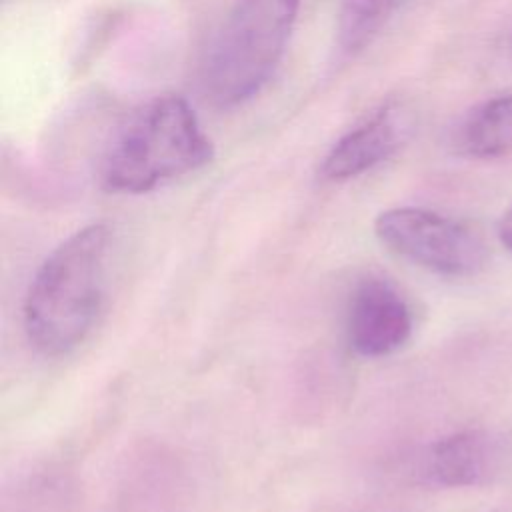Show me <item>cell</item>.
Masks as SVG:
<instances>
[{"label":"cell","mask_w":512,"mask_h":512,"mask_svg":"<svg viewBox=\"0 0 512 512\" xmlns=\"http://www.w3.org/2000/svg\"><path fill=\"white\" fill-rule=\"evenodd\" d=\"M300 0H238L214 38L204 64V92L218 108H232L254 94L276 70Z\"/></svg>","instance_id":"cell-3"},{"label":"cell","mask_w":512,"mask_h":512,"mask_svg":"<svg viewBox=\"0 0 512 512\" xmlns=\"http://www.w3.org/2000/svg\"><path fill=\"white\" fill-rule=\"evenodd\" d=\"M412 310L404 296L382 278L362 280L346 308V338L362 358H384L412 336Z\"/></svg>","instance_id":"cell-6"},{"label":"cell","mask_w":512,"mask_h":512,"mask_svg":"<svg viewBox=\"0 0 512 512\" xmlns=\"http://www.w3.org/2000/svg\"><path fill=\"white\" fill-rule=\"evenodd\" d=\"M498 236L506 248L512 250V208L502 216L498 226Z\"/></svg>","instance_id":"cell-10"},{"label":"cell","mask_w":512,"mask_h":512,"mask_svg":"<svg viewBox=\"0 0 512 512\" xmlns=\"http://www.w3.org/2000/svg\"><path fill=\"white\" fill-rule=\"evenodd\" d=\"M512 470V438L500 430H462L430 444L420 460L426 482L446 488L486 486Z\"/></svg>","instance_id":"cell-5"},{"label":"cell","mask_w":512,"mask_h":512,"mask_svg":"<svg viewBox=\"0 0 512 512\" xmlns=\"http://www.w3.org/2000/svg\"><path fill=\"white\" fill-rule=\"evenodd\" d=\"M406 0H342L338 14V42L344 52L366 48Z\"/></svg>","instance_id":"cell-9"},{"label":"cell","mask_w":512,"mask_h":512,"mask_svg":"<svg viewBox=\"0 0 512 512\" xmlns=\"http://www.w3.org/2000/svg\"><path fill=\"white\" fill-rule=\"evenodd\" d=\"M214 156L192 106L164 94L142 106L110 144L100 166V184L116 194L150 192L194 172Z\"/></svg>","instance_id":"cell-2"},{"label":"cell","mask_w":512,"mask_h":512,"mask_svg":"<svg viewBox=\"0 0 512 512\" xmlns=\"http://www.w3.org/2000/svg\"><path fill=\"white\" fill-rule=\"evenodd\" d=\"M452 148L466 158H500L512 152V94L474 106L458 122Z\"/></svg>","instance_id":"cell-8"},{"label":"cell","mask_w":512,"mask_h":512,"mask_svg":"<svg viewBox=\"0 0 512 512\" xmlns=\"http://www.w3.org/2000/svg\"><path fill=\"white\" fill-rule=\"evenodd\" d=\"M410 132V116L400 104H384L358 126L350 128L328 150L320 164V178L344 182L390 158Z\"/></svg>","instance_id":"cell-7"},{"label":"cell","mask_w":512,"mask_h":512,"mask_svg":"<svg viewBox=\"0 0 512 512\" xmlns=\"http://www.w3.org/2000/svg\"><path fill=\"white\" fill-rule=\"evenodd\" d=\"M374 234L392 254L448 278L476 276L488 262L486 244L472 228L426 208L384 210Z\"/></svg>","instance_id":"cell-4"},{"label":"cell","mask_w":512,"mask_h":512,"mask_svg":"<svg viewBox=\"0 0 512 512\" xmlns=\"http://www.w3.org/2000/svg\"><path fill=\"white\" fill-rule=\"evenodd\" d=\"M110 240L106 224H88L52 248L34 272L22 322L40 354L66 356L92 332L106 296Z\"/></svg>","instance_id":"cell-1"}]
</instances>
